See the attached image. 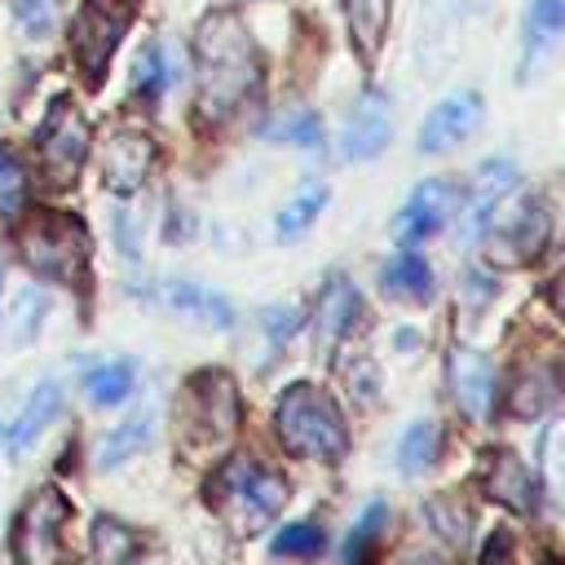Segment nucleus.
I'll return each instance as SVG.
<instances>
[{
  "mask_svg": "<svg viewBox=\"0 0 565 565\" xmlns=\"http://www.w3.org/2000/svg\"><path fill=\"white\" fill-rule=\"evenodd\" d=\"M300 318H305V313H300L296 305H278V309H269V313H265V322H260V327H265V331H269V335L282 344V340H287V335L300 327Z\"/></svg>",
  "mask_w": 565,
  "mask_h": 565,
  "instance_id": "36",
  "label": "nucleus"
},
{
  "mask_svg": "<svg viewBox=\"0 0 565 565\" xmlns=\"http://www.w3.org/2000/svg\"><path fill=\"white\" fill-rule=\"evenodd\" d=\"M274 556H318L322 552V530L313 525V521H300V525H287V530H278L274 534Z\"/></svg>",
  "mask_w": 565,
  "mask_h": 565,
  "instance_id": "34",
  "label": "nucleus"
},
{
  "mask_svg": "<svg viewBox=\"0 0 565 565\" xmlns=\"http://www.w3.org/2000/svg\"><path fill=\"white\" fill-rule=\"evenodd\" d=\"M437 446H441L437 424H428V419L411 424V428L397 437V472H402V477H419V472H428L433 459H437Z\"/></svg>",
  "mask_w": 565,
  "mask_h": 565,
  "instance_id": "25",
  "label": "nucleus"
},
{
  "mask_svg": "<svg viewBox=\"0 0 565 565\" xmlns=\"http://www.w3.org/2000/svg\"><path fill=\"white\" fill-rule=\"evenodd\" d=\"M132 380H137V366L132 362H102L84 375V397L93 406H115L132 393Z\"/></svg>",
  "mask_w": 565,
  "mask_h": 565,
  "instance_id": "27",
  "label": "nucleus"
},
{
  "mask_svg": "<svg viewBox=\"0 0 565 565\" xmlns=\"http://www.w3.org/2000/svg\"><path fill=\"white\" fill-rule=\"evenodd\" d=\"M344 4V22H349V35L358 44L362 57H371L388 31V13H393V0H340Z\"/></svg>",
  "mask_w": 565,
  "mask_h": 565,
  "instance_id": "23",
  "label": "nucleus"
},
{
  "mask_svg": "<svg viewBox=\"0 0 565 565\" xmlns=\"http://www.w3.org/2000/svg\"><path fill=\"white\" fill-rule=\"evenodd\" d=\"M327 207V185L322 181H305L282 207H278V216H274V230H278V238L282 243H291V238H300L313 221H318V212Z\"/></svg>",
  "mask_w": 565,
  "mask_h": 565,
  "instance_id": "24",
  "label": "nucleus"
},
{
  "mask_svg": "<svg viewBox=\"0 0 565 565\" xmlns=\"http://www.w3.org/2000/svg\"><path fill=\"white\" fill-rule=\"evenodd\" d=\"M450 384H455V402L468 419H490V406H494V366L486 353H472V349H455L450 353Z\"/></svg>",
  "mask_w": 565,
  "mask_h": 565,
  "instance_id": "16",
  "label": "nucleus"
},
{
  "mask_svg": "<svg viewBox=\"0 0 565 565\" xmlns=\"http://www.w3.org/2000/svg\"><path fill=\"white\" fill-rule=\"evenodd\" d=\"M547 234H552V212L543 207V199L521 194V199L508 207V216L494 225L490 243H494V256H499V260L521 265V260H530V256H539V252L547 247Z\"/></svg>",
  "mask_w": 565,
  "mask_h": 565,
  "instance_id": "10",
  "label": "nucleus"
},
{
  "mask_svg": "<svg viewBox=\"0 0 565 565\" xmlns=\"http://www.w3.org/2000/svg\"><path fill=\"white\" fill-rule=\"evenodd\" d=\"M561 393V384L547 375V366H525L521 375H516V384H512V411L516 415H543L547 411V402Z\"/></svg>",
  "mask_w": 565,
  "mask_h": 565,
  "instance_id": "29",
  "label": "nucleus"
},
{
  "mask_svg": "<svg viewBox=\"0 0 565 565\" xmlns=\"http://www.w3.org/2000/svg\"><path fill=\"white\" fill-rule=\"evenodd\" d=\"M543 481L552 490L556 503H565V424H552L543 433Z\"/></svg>",
  "mask_w": 565,
  "mask_h": 565,
  "instance_id": "33",
  "label": "nucleus"
},
{
  "mask_svg": "<svg viewBox=\"0 0 565 565\" xmlns=\"http://www.w3.org/2000/svg\"><path fill=\"white\" fill-rule=\"evenodd\" d=\"M388 137H393L388 102H384L380 93H362V97L349 106V115H344V128H340L335 150H340L344 163H366V159L384 154Z\"/></svg>",
  "mask_w": 565,
  "mask_h": 565,
  "instance_id": "11",
  "label": "nucleus"
},
{
  "mask_svg": "<svg viewBox=\"0 0 565 565\" xmlns=\"http://www.w3.org/2000/svg\"><path fill=\"white\" fill-rule=\"evenodd\" d=\"M194 106L203 119H225L260 88V53L234 13H203L194 26Z\"/></svg>",
  "mask_w": 565,
  "mask_h": 565,
  "instance_id": "1",
  "label": "nucleus"
},
{
  "mask_svg": "<svg viewBox=\"0 0 565 565\" xmlns=\"http://www.w3.org/2000/svg\"><path fill=\"white\" fill-rule=\"evenodd\" d=\"M358 313H362V296H358V287H353L344 274H335V278L327 282L322 300H318V349L340 344V340L353 331Z\"/></svg>",
  "mask_w": 565,
  "mask_h": 565,
  "instance_id": "21",
  "label": "nucleus"
},
{
  "mask_svg": "<svg viewBox=\"0 0 565 565\" xmlns=\"http://www.w3.org/2000/svg\"><path fill=\"white\" fill-rule=\"evenodd\" d=\"M57 411H62V384H57V380H40V384L31 388V397H26L22 415H18V424L9 428V450H13V459H26V455H31V446L49 433V424L57 419Z\"/></svg>",
  "mask_w": 565,
  "mask_h": 565,
  "instance_id": "19",
  "label": "nucleus"
},
{
  "mask_svg": "<svg viewBox=\"0 0 565 565\" xmlns=\"http://www.w3.org/2000/svg\"><path fill=\"white\" fill-rule=\"evenodd\" d=\"M260 137L282 141V146H300V150H318V146H322V119H318L313 110L291 106V110L274 115V119L260 128Z\"/></svg>",
  "mask_w": 565,
  "mask_h": 565,
  "instance_id": "26",
  "label": "nucleus"
},
{
  "mask_svg": "<svg viewBox=\"0 0 565 565\" xmlns=\"http://www.w3.org/2000/svg\"><path fill=\"white\" fill-rule=\"evenodd\" d=\"M185 428L199 446H221L238 428V388L225 371H199L185 380Z\"/></svg>",
  "mask_w": 565,
  "mask_h": 565,
  "instance_id": "6",
  "label": "nucleus"
},
{
  "mask_svg": "<svg viewBox=\"0 0 565 565\" xmlns=\"http://www.w3.org/2000/svg\"><path fill=\"white\" fill-rule=\"evenodd\" d=\"M18 247H22V260L40 274V278H53L62 287H79L84 274H88V230L79 216L71 212H35L22 221L18 230Z\"/></svg>",
  "mask_w": 565,
  "mask_h": 565,
  "instance_id": "3",
  "label": "nucleus"
},
{
  "mask_svg": "<svg viewBox=\"0 0 565 565\" xmlns=\"http://www.w3.org/2000/svg\"><path fill=\"white\" fill-rule=\"evenodd\" d=\"M380 287H384V296L397 300V305H428L433 291H437L428 260H424L419 252H411V247H402V252L380 269Z\"/></svg>",
  "mask_w": 565,
  "mask_h": 565,
  "instance_id": "20",
  "label": "nucleus"
},
{
  "mask_svg": "<svg viewBox=\"0 0 565 565\" xmlns=\"http://www.w3.org/2000/svg\"><path fill=\"white\" fill-rule=\"evenodd\" d=\"M565 44V0H530L521 18V79H534Z\"/></svg>",
  "mask_w": 565,
  "mask_h": 565,
  "instance_id": "14",
  "label": "nucleus"
},
{
  "mask_svg": "<svg viewBox=\"0 0 565 565\" xmlns=\"http://www.w3.org/2000/svg\"><path fill=\"white\" fill-rule=\"evenodd\" d=\"M22 207H26V168L9 146H0V216H22Z\"/></svg>",
  "mask_w": 565,
  "mask_h": 565,
  "instance_id": "32",
  "label": "nucleus"
},
{
  "mask_svg": "<svg viewBox=\"0 0 565 565\" xmlns=\"http://www.w3.org/2000/svg\"><path fill=\"white\" fill-rule=\"evenodd\" d=\"M154 296H159L172 313H181L185 322H199V327H207V331H230V327H234V309H230V300L216 296V291L203 287V282L172 278V282H163Z\"/></svg>",
  "mask_w": 565,
  "mask_h": 565,
  "instance_id": "17",
  "label": "nucleus"
},
{
  "mask_svg": "<svg viewBox=\"0 0 565 565\" xmlns=\"http://www.w3.org/2000/svg\"><path fill=\"white\" fill-rule=\"evenodd\" d=\"M146 446H150V411H137V415H128L124 424H115V428L102 437V446H97V468L110 472V468H119L124 459H132L137 450H146Z\"/></svg>",
  "mask_w": 565,
  "mask_h": 565,
  "instance_id": "22",
  "label": "nucleus"
},
{
  "mask_svg": "<svg viewBox=\"0 0 565 565\" xmlns=\"http://www.w3.org/2000/svg\"><path fill=\"white\" fill-rule=\"evenodd\" d=\"M490 296H494V282H490L486 274H481V287H472V278L463 274V300H468V305H486Z\"/></svg>",
  "mask_w": 565,
  "mask_h": 565,
  "instance_id": "39",
  "label": "nucleus"
},
{
  "mask_svg": "<svg viewBox=\"0 0 565 565\" xmlns=\"http://www.w3.org/2000/svg\"><path fill=\"white\" fill-rule=\"evenodd\" d=\"M163 88H168V66H163V53L154 49V44H146L137 57H132V93L141 97V102H159L163 97Z\"/></svg>",
  "mask_w": 565,
  "mask_h": 565,
  "instance_id": "31",
  "label": "nucleus"
},
{
  "mask_svg": "<svg viewBox=\"0 0 565 565\" xmlns=\"http://www.w3.org/2000/svg\"><path fill=\"white\" fill-rule=\"evenodd\" d=\"M349 384H353V393H358L362 402L380 397V375H375V366H371V362H358V366H349Z\"/></svg>",
  "mask_w": 565,
  "mask_h": 565,
  "instance_id": "37",
  "label": "nucleus"
},
{
  "mask_svg": "<svg viewBox=\"0 0 565 565\" xmlns=\"http://www.w3.org/2000/svg\"><path fill=\"white\" fill-rule=\"evenodd\" d=\"M132 13H137V0H84L79 4V18L71 26V49H75V62L88 84L106 79V66H110L124 31L132 26Z\"/></svg>",
  "mask_w": 565,
  "mask_h": 565,
  "instance_id": "4",
  "label": "nucleus"
},
{
  "mask_svg": "<svg viewBox=\"0 0 565 565\" xmlns=\"http://www.w3.org/2000/svg\"><path fill=\"white\" fill-rule=\"evenodd\" d=\"M384 521H388V503H384V499L366 503V508L358 512L353 530H349V534H344V543H340V561H344V565H366V556H371V543L380 539Z\"/></svg>",
  "mask_w": 565,
  "mask_h": 565,
  "instance_id": "28",
  "label": "nucleus"
},
{
  "mask_svg": "<svg viewBox=\"0 0 565 565\" xmlns=\"http://www.w3.org/2000/svg\"><path fill=\"white\" fill-rule=\"evenodd\" d=\"M154 168V141L137 128H115L102 150V181L110 194H137Z\"/></svg>",
  "mask_w": 565,
  "mask_h": 565,
  "instance_id": "13",
  "label": "nucleus"
},
{
  "mask_svg": "<svg viewBox=\"0 0 565 565\" xmlns=\"http://www.w3.org/2000/svg\"><path fill=\"white\" fill-rule=\"evenodd\" d=\"M13 18L31 40H40L57 22V0H13Z\"/></svg>",
  "mask_w": 565,
  "mask_h": 565,
  "instance_id": "35",
  "label": "nucleus"
},
{
  "mask_svg": "<svg viewBox=\"0 0 565 565\" xmlns=\"http://www.w3.org/2000/svg\"><path fill=\"white\" fill-rule=\"evenodd\" d=\"M512 185H516V168L508 159H486L477 168V181H472V194H468V207H463V225H459L463 243H472L477 234H486L494 225V212L503 207Z\"/></svg>",
  "mask_w": 565,
  "mask_h": 565,
  "instance_id": "15",
  "label": "nucleus"
},
{
  "mask_svg": "<svg viewBox=\"0 0 565 565\" xmlns=\"http://www.w3.org/2000/svg\"><path fill=\"white\" fill-rule=\"evenodd\" d=\"M40 309H44L40 291H22V309H18L22 331H18V340H31V335H35V327H40Z\"/></svg>",
  "mask_w": 565,
  "mask_h": 565,
  "instance_id": "38",
  "label": "nucleus"
},
{
  "mask_svg": "<svg viewBox=\"0 0 565 565\" xmlns=\"http://www.w3.org/2000/svg\"><path fill=\"white\" fill-rule=\"evenodd\" d=\"M481 490L490 494V499H499V503H508L512 512H534V477H530V468L512 455V450H494L490 459H486V472H481Z\"/></svg>",
  "mask_w": 565,
  "mask_h": 565,
  "instance_id": "18",
  "label": "nucleus"
},
{
  "mask_svg": "<svg viewBox=\"0 0 565 565\" xmlns=\"http://www.w3.org/2000/svg\"><path fill=\"white\" fill-rule=\"evenodd\" d=\"M481 115H486V102L472 88H459V93L441 97L419 124V150L424 154H446V150L463 146L481 128Z\"/></svg>",
  "mask_w": 565,
  "mask_h": 565,
  "instance_id": "9",
  "label": "nucleus"
},
{
  "mask_svg": "<svg viewBox=\"0 0 565 565\" xmlns=\"http://www.w3.org/2000/svg\"><path fill=\"white\" fill-rule=\"evenodd\" d=\"M35 150H40V159H44V168H49L53 181L66 185V181L79 177V168L88 159V124H84V115H79L75 102L57 97L49 106V115H44V124L35 132Z\"/></svg>",
  "mask_w": 565,
  "mask_h": 565,
  "instance_id": "8",
  "label": "nucleus"
},
{
  "mask_svg": "<svg viewBox=\"0 0 565 565\" xmlns=\"http://www.w3.org/2000/svg\"><path fill=\"white\" fill-rule=\"evenodd\" d=\"M450 212H455V185L450 181H437V177L433 181H419L411 190V199L402 203V212L393 216V238L402 247H415V243L441 234V225L450 221Z\"/></svg>",
  "mask_w": 565,
  "mask_h": 565,
  "instance_id": "12",
  "label": "nucleus"
},
{
  "mask_svg": "<svg viewBox=\"0 0 565 565\" xmlns=\"http://www.w3.org/2000/svg\"><path fill=\"white\" fill-rule=\"evenodd\" d=\"M221 486L230 494V516L238 525V534H260L287 503V481L274 468H256V463H230L221 472Z\"/></svg>",
  "mask_w": 565,
  "mask_h": 565,
  "instance_id": "5",
  "label": "nucleus"
},
{
  "mask_svg": "<svg viewBox=\"0 0 565 565\" xmlns=\"http://www.w3.org/2000/svg\"><path fill=\"white\" fill-rule=\"evenodd\" d=\"M66 516H71L66 494L57 486H40L22 503L18 525H13V556H18V565H53Z\"/></svg>",
  "mask_w": 565,
  "mask_h": 565,
  "instance_id": "7",
  "label": "nucleus"
},
{
  "mask_svg": "<svg viewBox=\"0 0 565 565\" xmlns=\"http://www.w3.org/2000/svg\"><path fill=\"white\" fill-rule=\"evenodd\" d=\"M552 305L565 313V274H561V278H556V287H552Z\"/></svg>",
  "mask_w": 565,
  "mask_h": 565,
  "instance_id": "40",
  "label": "nucleus"
},
{
  "mask_svg": "<svg viewBox=\"0 0 565 565\" xmlns=\"http://www.w3.org/2000/svg\"><path fill=\"white\" fill-rule=\"evenodd\" d=\"M132 552H137V539H132V530L124 521H115V516H97L93 521V556H97V565H128Z\"/></svg>",
  "mask_w": 565,
  "mask_h": 565,
  "instance_id": "30",
  "label": "nucleus"
},
{
  "mask_svg": "<svg viewBox=\"0 0 565 565\" xmlns=\"http://www.w3.org/2000/svg\"><path fill=\"white\" fill-rule=\"evenodd\" d=\"M274 428H278L282 446L291 455H300V459L340 463L344 450H349V428L340 419V406L318 384H291V388H282V397L274 406Z\"/></svg>",
  "mask_w": 565,
  "mask_h": 565,
  "instance_id": "2",
  "label": "nucleus"
}]
</instances>
